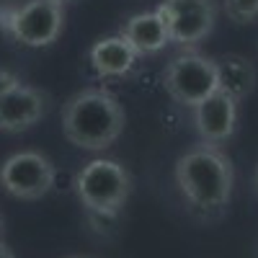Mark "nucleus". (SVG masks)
Listing matches in <instances>:
<instances>
[{
	"instance_id": "nucleus-18",
	"label": "nucleus",
	"mask_w": 258,
	"mask_h": 258,
	"mask_svg": "<svg viewBox=\"0 0 258 258\" xmlns=\"http://www.w3.org/2000/svg\"><path fill=\"white\" fill-rule=\"evenodd\" d=\"M57 3H64V0H57Z\"/></svg>"
},
{
	"instance_id": "nucleus-9",
	"label": "nucleus",
	"mask_w": 258,
	"mask_h": 258,
	"mask_svg": "<svg viewBox=\"0 0 258 258\" xmlns=\"http://www.w3.org/2000/svg\"><path fill=\"white\" fill-rule=\"evenodd\" d=\"M47 114V93L31 85H16L13 91L0 96V132L18 135L31 129Z\"/></svg>"
},
{
	"instance_id": "nucleus-8",
	"label": "nucleus",
	"mask_w": 258,
	"mask_h": 258,
	"mask_svg": "<svg viewBox=\"0 0 258 258\" xmlns=\"http://www.w3.org/2000/svg\"><path fill=\"white\" fill-rule=\"evenodd\" d=\"M194 124L207 145L227 142L238 126V101H232L227 93L214 91L199 106H194Z\"/></svg>"
},
{
	"instance_id": "nucleus-4",
	"label": "nucleus",
	"mask_w": 258,
	"mask_h": 258,
	"mask_svg": "<svg viewBox=\"0 0 258 258\" xmlns=\"http://www.w3.org/2000/svg\"><path fill=\"white\" fill-rule=\"evenodd\" d=\"M64 11L57 0H29L24 6H0V29L24 47H49L59 39Z\"/></svg>"
},
{
	"instance_id": "nucleus-10",
	"label": "nucleus",
	"mask_w": 258,
	"mask_h": 258,
	"mask_svg": "<svg viewBox=\"0 0 258 258\" xmlns=\"http://www.w3.org/2000/svg\"><path fill=\"white\" fill-rule=\"evenodd\" d=\"M137 57L140 54L135 52V47L129 44L121 34L103 36L91 47V64L101 78H121V75H126L135 68Z\"/></svg>"
},
{
	"instance_id": "nucleus-1",
	"label": "nucleus",
	"mask_w": 258,
	"mask_h": 258,
	"mask_svg": "<svg viewBox=\"0 0 258 258\" xmlns=\"http://www.w3.org/2000/svg\"><path fill=\"white\" fill-rule=\"evenodd\" d=\"M173 173H176V186L181 197L202 217L220 214L230 204L235 170H232V160L217 145L202 142L186 150L176 160Z\"/></svg>"
},
{
	"instance_id": "nucleus-17",
	"label": "nucleus",
	"mask_w": 258,
	"mask_h": 258,
	"mask_svg": "<svg viewBox=\"0 0 258 258\" xmlns=\"http://www.w3.org/2000/svg\"><path fill=\"white\" fill-rule=\"evenodd\" d=\"M0 235H3V222H0Z\"/></svg>"
},
{
	"instance_id": "nucleus-2",
	"label": "nucleus",
	"mask_w": 258,
	"mask_h": 258,
	"mask_svg": "<svg viewBox=\"0 0 258 258\" xmlns=\"http://www.w3.org/2000/svg\"><path fill=\"white\" fill-rule=\"evenodd\" d=\"M121 103L101 88H85L75 93L62 109V135L80 150L101 153L109 150L124 132Z\"/></svg>"
},
{
	"instance_id": "nucleus-6",
	"label": "nucleus",
	"mask_w": 258,
	"mask_h": 258,
	"mask_svg": "<svg viewBox=\"0 0 258 258\" xmlns=\"http://www.w3.org/2000/svg\"><path fill=\"white\" fill-rule=\"evenodd\" d=\"M57 170L47 155L36 150H21L0 165V186L11 194L13 199L36 202L54 188Z\"/></svg>"
},
{
	"instance_id": "nucleus-15",
	"label": "nucleus",
	"mask_w": 258,
	"mask_h": 258,
	"mask_svg": "<svg viewBox=\"0 0 258 258\" xmlns=\"http://www.w3.org/2000/svg\"><path fill=\"white\" fill-rule=\"evenodd\" d=\"M0 258H16V255L11 253V248H8L6 243H0Z\"/></svg>"
},
{
	"instance_id": "nucleus-3",
	"label": "nucleus",
	"mask_w": 258,
	"mask_h": 258,
	"mask_svg": "<svg viewBox=\"0 0 258 258\" xmlns=\"http://www.w3.org/2000/svg\"><path fill=\"white\" fill-rule=\"evenodd\" d=\"M75 191L85 209L96 212H121L132 191L129 170L109 158H96L85 163L75 176Z\"/></svg>"
},
{
	"instance_id": "nucleus-13",
	"label": "nucleus",
	"mask_w": 258,
	"mask_h": 258,
	"mask_svg": "<svg viewBox=\"0 0 258 258\" xmlns=\"http://www.w3.org/2000/svg\"><path fill=\"white\" fill-rule=\"evenodd\" d=\"M225 11L235 24H248L258 18V0H225Z\"/></svg>"
},
{
	"instance_id": "nucleus-14",
	"label": "nucleus",
	"mask_w": 258,
	"mask_h": 258,
	"mask_svg": "<svg viewBox=\"0 0 258 258\" xmlns=\"http://www.w3.org/2000/svg\"><path fill=\"white\" fill-rule=\"evenodd\" d=\"M16 85H21V78L11 70H3L0 68V96H6L8 91H13Z\"/></svg>"
},
{
	"instance_id": "nucleus-7",
	"label": "nucleus",
	"mask_w": 258,
	"mask_h": 258,
	"mask_svg": "<svg viewBox=\"0 0 258 258\" xmlns=\"http://www.w3.org/2000/svg\"><path fill=\"white\" fill-rule=\"evenodd\" d=\"M155 11L165 21L170 41L183 49H191L204 41L217 21L214 0H163Z\"/></svg>"
},
{
	"instance_id": "nucleus-12",
	"label": "nucleus",
	"mask_w": 258,
	"mask_h": 258,
	"mask_svg": "<svg viewBox=\"0 0 258 258\" xmlns=\"http://www.w3.org/2000/svg\"><path fill=\"white\" fill-rule=\"evenodd\" d=\"M255 68L253 62H248L240 54H227L222 59H217V83H220V91L227 93L232 101H243L253 93L255 88Z\"/></svg>"
},
{
	"instance_id": "nucleus-11",
	"label": "nucleus",
	"mask_w": 258,
	"mask_h": 258,
	"mask_svg": "<svg viewBox=\"0 0 258 258\" xmlns=\"http://www.w3.org/2000/svg\"><path fill=\"white\" fill-rule=\"evenodd\" d=\"M119 34L135 47L137 54H155V52L165 49V44H170L165 21L160 18L158 11L137 13L132 18H126Z\"/></svg>"
},
{
	"instance_id": "nucleus-5",
	"label": "nucleus",
	"mask_w": 258,
	"mask_h": 258,
	"mask_svg": "<svg viewBox=\"0 0 258 258\" xmlns=\"http://www.w3.org/2000/svg\"><path fill=\"white\" fill-rule=\"evenodd\" d=\"M163 85L168 96L181 106H199L214 91H220L217 83V59L204 57L194 49L176 54L163 70Z\"/></svg>"
},
{
	"instance_id": "nucleus-16",
	"label": "nucleus",
	"mask_w": 258,
	"mask_h": 258,
	"mask_svg": "<svg viewBox=\"0 0 258 258\" xmlns=\"http://www.w3.org/2000/svg\"><path fill=\"white\" fill-rule=\"evenodd\" d=\"M255 188H258V170H255Z\"/></svg>"
}]
</instances>
